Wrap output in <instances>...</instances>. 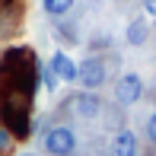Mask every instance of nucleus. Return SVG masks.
Returning <instances> with one entry per match:
<instances>
[{
	"mask_svg": "<svg viewBox=\"0 0 156 156\" xmlns=\"http://www.w3.org/2000/svg\"><path fill=\"white\" fill-rule=\"evenodd\" d=\"M38 89V61L32 48H6L0 54V99L32 102Z\"/></svg>",
	"mask_w": 156,
	"mask_h": 156,
	"instance_id": "nucleus-1",
	"label": "nucleus"
},
{
	"mask_svg": "<svg viewBox=\"0 0 156 156\" xmlns=\"http://www.w3.org/2000/svg\"><path fill=\"white\" fill-rule=\"evenodd\" d=\"M29 105L32 102H23V99H0V124L13 134V140H26L32 134Z\"/></svg>",
	"mask_w": 156,
	"mask_h": 156,
	"instance_id": "nucleus-2",
	"label": "nucleus"
},
{
	"mask_svg": "<svg viewBox=\"0 0 156 156\" xmlns=\"http://www.w3.org/2000/svg\"><path fill=\"white\" fill-rule=\"evenodd\" d=\"M45 150L51 153V156H73V150H76L73 127H67V124L48 127V131H45Z\"/></svg>",
	"mask_w": 156,
	"mask_h": 156,
	"instance_id": "nucleus-3",
	"label": "nucleus"
},
{
	"mask_svg": "<svg viewBox=\"0 0 156 156\" xmlns=\"http://www.w3.org/2000/svg\"><path fill=\"white\" fill-rule=\"evenodd\" d=\"M140 96H144V80L137 73H121L115 83V99L121 105H137Z\"/></svg>",
	"mask_w": 156,
	"mask_h": 156,
	"instance_id": "nucleus-4",
	"label": "nucleus"
},
{
	"mask_svg": "<svg viewBox=\"0 0 156 156\" xmlns=\"http://www.w3.org/2000/svg\"><path fill=\"white\" fill-rule=\"evenodd\" d=\"M105 80H108V70H105V61L102 58H86V61L80 64V76H76V83H83L86 89H99Z\"/></svg>",
	"mask_w": 156,
	"mask_h": 156,
	"instance_id": "nucleus-5",
	"label": "nucleus"
},
{
	"mask_svg": "<svg viewBox=\"0 0 156 156\" xmlns=\"http://www.w3.org/2000/svg\"><path fill=\"white\" fill-rule=\"evenodd\" d=\"M48 67L54 70V76H58L61 83H76V76H80V64L70 58L67 51H54L51 61H48Z\"/></svg>",
	"mask_w": 156,
	"mask_h": 156,
	"instance_id": "nucleus-6",
	"label": "nucleus"
},
{
	"mask_svg": "<svg viewBox=\"0 0 156 156\" xmlns=\"http://www.w3.org/2000/svg\"><path fill=\"white\" fill-rule=\"evenodd\" d=\"M70 112L76 118H83V121H93V118H99V112H102V102L93 93H80V96L70 99Z\"/></svg>",
	"mask_w": 156,
	"mask_h": 156,
	"instance_id": "nucleus-7",
	"label": "nucleus"
},
{
	"mask_svg": "<svg viewBox=\"0 0 156 156\" xmlns=\"http://www.w3.org/2000/svg\"><path fill=\"white\" fill-rule=\"evenodd\" d=\"M112 156H137V134L121 127L112 137Z\"/></svg>",
	"mask_w": 156,
	"mask_h": 156,
	"instance_id": "nucleus-8",
	"label": "nucleus"
},
{
	"mask_svg": "<svg viewBox=\"0 0 156 156\" xmlns=\"http://www.w3.org/2000/svg\"><path fill=\"white\" fill-rule=\"evenodd\" d=\"M124 38H127V45L140 48L147 38H150V26H147V19H131L127 29H124Z\"/></svg>",
	"mask_w": 156,
	"mask_h": 156,
	"instance_id": "nucleus-9",
	"label": "nucleus"
},
{
	"mask_svg": "<svg viewBox=\"0 0 156 156\" xmlns=\"http://www.w3.org/2000/svg\"><path fill=\"white\" fill-rule=\"evenodd\" d=\"M41 6H45L48 16L61 19V16H67V13L73 10V0H41Z\"/></svg>",
	"mask_w": 156,
	"mask_h": 156,
	"instance_id": "nucleus-10",
	"label": "nucleus"
},
{
	"mask_svg": "<svg viewBox=\"0 0 156 156\" xmlns=\"http://www.w3.org/2000/svg\"><path fill=\"white\" fill-rule=\"evenodd\" d=\"M58 76H54V70L48 67V64H38V86H45L48 93H54V89H58Z\"/></svg>",
	"mask_w": 156,
	"mask_h": 156,
	"instance_id": "nucleus-11",
	"label": "nucleus"
},
{
	"mask_svg": "<svg viewBox=\"0 0 156 156\" xmlns=\"http://www.w3.org/2000/svg\"><path fill=\"white\" fill-rule=\"evenodd\" d=\"M10 147H13V134L6 131L3 124H0V156H3V153H10Z\"/></svg>",
	"mask_w": 156,
	"mask_h": 156,
	"instance_id": "nucleus-12",
	"label": "nucleus"
},
{
	"mask_svg": "<svg viewBox=\"0 0 156 156\" xmlns=\"http://www.w3.org/2000/svg\"><path fill=\"white\" fill-rule=\"evenodd\" d=\"M147 137H150V144H156V112L147 118Z\"/></svg>",
	"mask_w": 156,
	"mask_h": 156,
	"instance_id": "nucleus-13",
	"label": "nucleus"
},
{
	"mask_svg": "<svg viewBox=\"0 0 156 156\" xmlns=\"http://www.w3.org/2000/svg\"><path fill=\"white\" fill-rule=\"evenodd\" d=\"M144 10H147L150 19H156V0H144Z\"/></svg>",
	"mask_w": 156,
	"mask_h": 156,
	"instance_id": "nucleus-14",
	"label": "nucleus"
},
{
	"mask_svg": "<svg viewBox=\"0 0 156 156\" xmlns=\"http://www.w3.org/2000/svg\"><path fill=\"white\" fill-rule=\"evenodd\" d=\"M19 0H0V10H10V6H16Z\"/></svg>",
	"mask_w": 156,
	"mask_h": 156,
	"instance_id": "nucleus-15",
	"label": "nucleus"
}]
</instances>
